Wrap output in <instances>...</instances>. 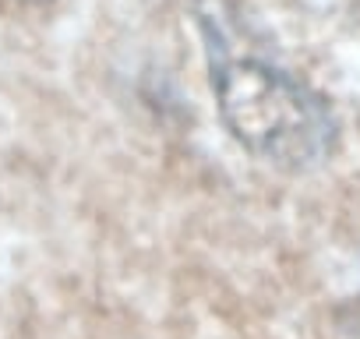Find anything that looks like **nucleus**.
Masks as SVG:
<instances>
[{
    "label": "nucleus",
    "mask_w": 360,
    "mask_h": 339,
    "mask_svg": "<svg viewBox=\"0 0 360 339\" xmlns=\"http://www.w3.org/2000/svg\"><path fill=\"white\" fill-rule=\"evenodd\" d=\"M209 57L219 113L244 148L283 166H304L325 155L332 141V120L304 85L262 60L226 57L216 43Z\"/></svg>",
    "instance_id": "obj_1"
},
{
    "label": "nucleus",
    "mask_w": 360,
    "mask_h": 339,
    "mask_svg": "<svg viewBox=\"0 0 360 339\" xmlns=\"http://www.w3.org/2000/svg\"><path fill=\"white\" fill-rule=\"evenodd\" d=\"M29 4H46V0H29Z\"/></svg>",
    "instance_id": "obj_2"
}]
</instances>
